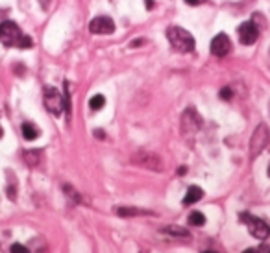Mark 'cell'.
Returning a JSON list of instances; mask_svg holds the SVG:
<instances>
[{
    "label": "cell",
    "instance_id": "6da1fadb",
    "mask_svg": "<svg viewBox=\"0 0 270 253\" xmlns=\"http://www.w3.org/2000/svg\"><path fill=\"white\" fill-rule=\"evenodd\" d=\"M167 37L178 52H192L194 50V37L183 28L171 26L167 30Z\"/></svg>",
    "mask_w": 270,
    "mask_h": 253
},
{
    "label": "cell",
    "instance_id": "7a4b0ae2",
    "mask_svg": "<svg viewBox=\"0 0 270 253\" xmlns=\"http://www.w3.org/2000/svg\"><path fill=\"white\" fill-rule=\"evenodd\" d=\"M241 222L246 224L248 231H250L252 237H256L257 240H265L270 237V227L269 224L257 216H252L250 213H241Z\"/></svg>",
    "mask_w": 270,
    "mask_h": 253
},
{
    "label": "cell",
    "instance_id": "3957f363",
    "mask_svg": "<svg viewBox=\"0 0 270 253\" xmlns=\"http://www.w3.org/2000/svg\"><path fill=\"white\" fill-rule=\"evenodd\" d=\"M20 37H22V32L13 20H4L0 24V41L4 46H19Z\"/></svg>",
    "mask_w": 270,
    "mask_h": 253
},
{
    "label": "cell",
    "instance_id": "277c9868",
    "mask_svg": "<svg viewBox=\"0 0 270 253\" xmlns=\"http://www.w3.org/2000/svg\"><path fill=\"white\" fill-rule=\"evenodd\" d=\"M269 139H270V135H269L267 124H259L250 139V157L252 159H256V157L263 152L265 146L269 144Z\"/></svg>",
    "mask_w": 270,
    "mask_h": 253
},
{
    "label": "cell",
    "instance_id": "5b68a950",
    "mask_svg": "<svg viewBox=\"0 0 270 253\" xmlns=\"http://www.w3.org/2000/svg\"><path fill=\"white\" fill-rule=\"evenodd\" d=\"M45 107L52 115H61L63 109H65V100L63 96L60 94L58 89H54V87H46L45 89Z\"/></svg>",
    "mask_w": 270,
    "mask_h": 253
},
{
    "label": "cell",
    "instance_id": "8992f818",
    "mask_svg": "<svg viewBox=\"0 0 270 253\" xmlns=\"http://www.w3.org/2000/svg\"><path fill=\"white\" fill-rule=\"evenodd\" d=\"M89 30H91V33H96V35H107V33L115 32V22L109 17H94L89 22Z\"/></svg>",
    "mask_w": 270,
    "mask_h": 253
},
{
    "label": "cell",
    "instance_id": "52a82bcc",
    "mask_svg": "<svg viewBox=\"0 0 270 253\" xmlns=\"http://www.w3.org/2000/svg\"><path fill=\"white\" fill-rule=\"evenodd\" d=\"M209 48H211V54H213V56H217V58H222V56H226V54L231 50L230 37H228L226 33H218V35H215V37H213Z\"/></svg>",
    "mask_w": 270,
    "mask_h": 253
},
{
    "label": "cell",
    "instance_id": "ba28073f",
    "mask_svg": "<svg viewBox=\"0 0 270 253\" xmlns=\"http://www.w3.org/2000/svg\"><path fill=\"white\" fill-rule=\"evenodd\" d=\"M237 33H239V39H241V43L243 45H246V46H250V45H254L256 43V39H257V28L254 26V22H243L241 26L237 28Z\"/></svg>",
    "mask_w": 270,
    "mask_h": 253
},
{
    "label": "cell",
    "instance_id": "9c48e42d",
    "mask_svg": "<svg viewBox=\"0 0 270 253\" xmlns=\"http://www.w3.org/2000/svg\"><path fill=\"white\" fill-rule=\"evenodd\" d=\"M133 163L135 165H141V167H146V169L150 170H163V165H161V159L158 156H154V154H145V152H141L137 156L133 157Z\"/></svg>",
    "mask_w": 270,
    "mask_h": 253
},
{
    "label": "cell",
    "instance_id": "30bf717a",
    "mask_svg": "<svg viewBox=\"0 0 270 253\" xmlns=\"http://www.w3.org/2000/svg\"><path fill=\"white\" fill-rule=\"evenodd\" d=\"M200 124H202V120H200V117H198L194 111L192 109L185 111L183 118H181V128L185 131H196L200 128Z\"/></svg>",
    "mask_w": 270,
    "mask_h": 253
},
{
    "label": "cell",
    "instance_id": "8fae6325",
    "mask_svg": "<svg viewBox=\"0 0 270 253\" xmlns=\"http://www.w3.org/2000/svg\"><path fill=\"white\" fill-rule=\"evenodd\" d=\"M202 196H204V190L200 187H189L187 190V194L183 198V205H192V203H196L198 200H202Z\"/></svg>",
    "mask_w": 270,
    "mask_h": 253
},
{
    "label": "cell",
    "instance_id": "7c38bea8",
    "mask_svg": "<svg viewBox=\"0 0 270 253\" xmlns=\"http://www.w3.org/2000/svg\"><path fill=\"white\" fill-rule=\"evenodd\" d=\"M165 235H171V237H178V239H189V231L183 229V227L178 226H167L161 229Z\"/></svg>",
    "mask_w": 270,
    "mask_h": 253
},
{
    "label": "cell",
    "instance_id": "4fadbf2b",
    "mask_svg": "<svg viewBox=\"0 0 270 253\" xmlns=\"http://www.w3.org/2000/svg\"><path fill=\"white\" fill-rule=\"evenodd\" d=\"M117 214L119 216H141V214H152L150 211H145V209H135V207H119L117 209Z\"/></svg>",
    "mask_w": 270,
    "mask_h": 253
},
{
    "label": "cell",
    "instance_id": "5bb4252c",
    "mask_svg": "<svg viewBox=\"0 0 270 253\" xmlns=\"http://www.w3.org/2000/svg\"><path fill=\"white\" fill-rule=\"evenodd\" d=\"M22 137H24L26 141H33V139L39 137V130H37L32 122H24L22 124Z\"/></svg>",
    "mask_w": 270,
    "mask_h": 253
},
{
    "label": "cell",
    "instance_id": "9a60e30c",
    "mask_svg": "<svg viewBox=\"0 0 270 253\" xmlns=\"http://www.w3.org/2000/svg\"><path fill=\"white\" fill-rule=\"evenodd\" d=\"M41 152L39 150H30V152H24V161L30 165V167H35L39 163Z\"/></svg>",
    "mask_w": 270,
    "mask_h": 253
},
{
    "label": "cell",
    "instance_id": "2e32d148",
    "mask_svg": "<svg viewBox=\"0 0 270 253\" xmlns=\"http://www.w3.org/2000/svg\"><path fill=\"white\" fill-rule=\"evenodd\" d=\"M189 224H191V226H204L205 224L204 213H200V211H192V213L189 214Z\"/></svg>",
    "mask_w": 270,
    "mask_h": 253
},
{
    "label": "cell",
    "instance_id": "e0dca14e",
    "mask_svg": "<svg viewBox=\"0 0 270 253\" xmlns=\"http://www.w3.org/2000/svg\"><path fill=\"white\" fill-rule=\"evenodd\" d=\"M104 104H105V98L102 96V94H94V96L89 100V107H91L92 111L102 109V107H104Z\"/></svg>",
    "mask_w": 270,
    "mask_h": 253
},
{
    "label": "cell",
    "instance_id": "ac0fdd59",
    "mask_svg": "<svg viewBox=\"0 0 270 253\" xmlns=\"http://www.w3.org/2000/svg\"><path fill=\"white\" fill-rule=\"evenodd\" d=\"M243 253H270L269 244H261L259 248H250V250H244Z\"/></svg>",
    "mask_w": 270,
    "mask_h": 253
},
{
    "label": "cell",
    "instance_id": "d6986e66",
    "mask_svg": "<svg viewBox=\"0 0 270 253\" xmlns=\"http://www.w3.org/2000/svg\"><path fill=\"white\" fill-rule=\"evenodd\" d=\"M32 37H28V35H22L19 41V48H32Z\"/></svg>",
    "mask_w": 270,
    "mask_h": 253
},
{
    "label": "cell",
    "instance_id": "ffe728a7",
    "mask_svg": "<svg viewBox=\"0 0 270 253\" xmlns=\"http://www.w3.org/2000/svg\"><path fill=\"white\" fill-rule=\"evenodd\" d=\"M11 253H30L26 246H22V244H13L11 246Z\"/></svg>",
    "mask_w": 270,
    "mask_h": 253
},
{
    "label": "cell",
    "instance_id": "44dd1931",
    "mask_svg": "<svg viewBox=\"0 0 270 253\" xmlns=\"http://www.w3.org/2000/svg\"><path fill=\"white\" fill-rule=\"evenodd\" d=\"M231 94H233V92H231V89H230V87H224V89H222V91H220V98H222V100H230V98H231Z\"/></svg>",
    "mask_w": 270,
    "mask_h": 253
},
{
    "label": "cell",
    "instance_id": "7402d4cb",
    "mask_svg": "<svg viewBox=\"0 0 270 253\" xmlns=\"http://www.w3.org/2000/svg\"><path fill=\"white\" fill-rule=\"evenodd\" d=\"M185 2H187L189 6H198V4H202L204 0H185Z\"/></svg>",
    "mask_w": 270,
    "mask_h": 253
},
{
    "label": "cell",
    "instance_id": "603a6c76",
    "mask_svg": "<svg viewBox=\"0 0 270 253\" xmlns=\"http://www.w3.org/2000/svg\"><path fill=\"white\" fill-rule=\"evenodd\" d=\"M39 4L43 9H48V6H50V0H39Z\"/></svg>",
    "mask_w": 270,
    "mask_h": 253
},
{
    "label": "cell",
    "instance_id": "cb8c5ba5",
    "mask_svg": "<svg viewBox=\"0 0 270 253\" xmlns=\"http://www.w3.org/2000/svg\"><path fill=\"white\" fill-rule=\"evenodd\" d=\"M94 135H96V137H100V139H104V131H94Z\"/></svg>",
    "mask_w": 270,
    "mask_h": 253
},
{
    "label": "cell",
    "instance_id": "d4e9b609",
    "mask_svg": "<svg viewBox=\"0 0 270 253\" xmlns=\"http://www.w3.org/2000/svg\"><path fill=\"white\" fill-rule=\"evenodd\" d=\"M146 7L152 9V7H154V2H152V0H146Z\"/></svg>",
    "mask_w": 270,
    "mask_h": 253
},
{
    "label": "cell",
    "instance_id": "484cf974",
    "mask_svg": "<svg viewBox=\"0 0 270 253\" xmlns=\"http://www.w3.org/2000/svg\"><path fill=\"white\" fill-rule=\"evenodd\" d=\"M185 172H187V169H185V167H181V169L178 170V174H180V175H183Z\"/></svg>",
    "mask_w": 270,
    "mask_h": 253
},
{
    "label": "cell",
    "instance_id": "4316f807",
    "mask_svg": "<svg viewBox=\"0 0 270 253\" xmlns=\"http://www.w3.org/2000/svg\"><path fill=\"white\" fill-rule=\"evenodd\" d=\"M267 174H269V177H270V163H269V170H267Z\"/></svg>",
    "mask_w": 270,
    "mask_h": 253
},
{
    "label": "cell",
    "instance_id": "83f0119b",
    "mask_svg": "<svg viewBox=\"0 0 270 253\" xmlns=\"http://www.w3.org/2000/svg\"><path fill=\"white\" fill-rule=\"evenodd\" d=\"M2 135H4V131H2V128H0V137H2Z\"/></svg>",
    "mask_w": 270,
    "mask_h": 253
},
{
    "label": "cell",
    "instance_id": "f1b7e54d",
    "mask_svg": "<svg viewBox=\"0 0 270 253\" xmlns=\"http://www.w3.org/2000/svg\"><path fill=\"white\" fill-rule=\"evenodd\" d=\"M204 253H215V252H204Z\"/></svg>",
    "mask_w": 270,
    "mask_h": 253
}]
</instances>
